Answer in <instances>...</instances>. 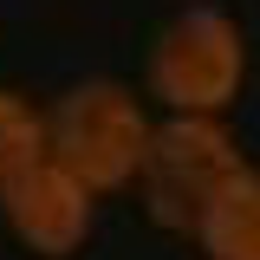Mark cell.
I'll use <instances>...</instances> for the list:
<instances>
[{"label": "cell", "instance_id": "obj_5", "mask_svg": "<svg viewBox=\"0 0 260 260\" xmlns=\"http://www.w3.org/2000/svg\"><path fill=\"white\" fill-rule=\"evenodd\" d=\"M208 260H260V169H241L195 234Z\"/></svg>", "mask_w": 260, "mask_h": 260}, {"label": "cell", "instance_id": "obj_3", "mask_svg": "<svg viewBox=\"0 0 260 260\" xmlns=\"http://www.w3.org/2000/svg\"><path fill=\"white\" fill-rule=\"evenodd\" d=\"M247 78V39L221 7H182L150 46V91L169 117H221Z\"/></svg>", "mask_w": 260, "mask_h": 260}, {"label": "cell", "instance_id": "obj_6", "mask_svg": "<svg viewBox=\"0 0 260 260\" xmlns=\"http://www.w3.org/2000/svg\"><path fill=\"white\" fill-rule=\"evenodd\" d=\"M32 162H46V117L20 91H0V195L13 189Z\"/></svg>", "mask_w": 260, "mask_h": 260}, {"label": "cell", "instance_id": "obj_4", "mask_svg": "<svg viewBox=\"0 0 260 260\" xmlns=\"http://www.w3.org/2000/svg\"><path fill=\"white\" fill-rule=\"evenodd\" d=\"M0 215L13 228V241L32 247L39 260H65L91 241V221H98V195L65 169V162H32L13 189L0 195Z\"/></svg>", "mask_w": 260, "mask_h": 260}, {"label": "cell", "instance_id": "obj_1", "mask_svg": "<svg viewBox=\"0 0 260 260\" xmlns=\"http://www.w3.org/2000/svg\"><path fill=\"white\" fill-rule=\"evenodd\" d=\"M241 169L247 162H241L221 117H169V124L150 130V150H143V169H137V195H143L156 228L202 234L208 208L221 202V189Z\"/></svg>", "mask_w": 260, "mask_h": 260}, {"label": "cell", "instance_id": "obj_2", "mask_svg": "<svg viewBox=\"0 0 260 260\" xmlns=\"http://www.w3.org/2000/svg\"><path fill=\"white\" fill-rule=\"evenodd\" d=\"M150 130L156 124L143 117V104L117 78H85L46 111V156L65 162L91 195H104V189L137 182Z\"/></svg>", "mask_w": 260, "mask_h": 260}]
</instances>
